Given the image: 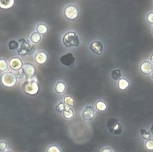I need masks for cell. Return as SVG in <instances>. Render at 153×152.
<instances>
[{
    "mask_svg": "<svg viewBox=\"0 0 153 152\" xmlns=\"http://www.w3.org/2000/svg\"><path fill=\"white\" fill-rule=\"evenodd\" d=\"M5 152H13V151H11V150H7V151H6Z\"/></svg>",
    "mask_w": 153,
    "mask_h": 152,
    "instance_id": "35",
    "label": "cell"
},
{
    "mask_svg": "<svg viewBox=\"0 0 153 152\" xmlns=\"http://www.w3.org/2000/svg\"><path fill=\"white\" fill-rule=\"evenodd\" d=\"M141 72L146 75H149L153 72V64L150 62H143L140 65Z\"/></svg>",
    "mask_w": 153,
    "mask_h": 152,
    "instance_id": "9",
    "label": "cell"
},
{
    "mask_svg": "<svg viewBox=\"0 0 153 152\" xmlns=\"http://www.w3.org/2000/svg\"><path fill=\"white\" fill-rule=\"evenodd\" d=\"M150 132H151V133L152 134V135H153V124L152 125L151 128H150Z\"/></svg>",
    "mask_w": 153,
    "mask_h": 152,
    "instance_id": "33",
    "label": "cell"
},
{
    "mask_svg": "<svg viewBox=\"0 0 153 152\" xmlns=\"http://www.w3.org/2000/svg\"><path fill=\"white\" fill-rule=\"evenodd\" d=\"M75 60V59L74 55L71 53H67V54L63 55L60 58L61 63L63 65H64L65 66H68V67L72 65L74 63Z\"/></svg>",
    "mask_w": 153,
    "mask_h": 152,
    "instance_id": "8",
    "label": "cell"
},
{
    "mask_svg": "<svg viewBox=\"0 0 153 152\" xmlns=\"http://www.w3.org/2000/svg\"><path fill=\"white\" fill-rule=\"evenodd\" d=\"M141 135L144 140H151V136L150 135V133L149 132H147L146 129H143V128H142L141 129Z\"/></svg>",
    "mask_w": 153,
    "mask_h": 152,
    "instance_id": "21",
    "label": "cell"
},
{
    "mask_svg": "<svg viewBox=\"0 0 153 152\" xmlns=\"http://www.w3.org/2000/svg\"><path fill=\"white\" fill-rule=\"evenodd\" d=\"M82 117L85 120H91L94 118V110L91 106H87L82 111Z\"/></svg>",
    "mask_w": 153,
    "mask_h": 152,
    "instance_id": "11",
    "label": "cell"
},
{
    "mask_svg": "<svg viewBox=\"0 0 153 152\" xmlns=\"http://www.w3.org/2000/svg\"><path fill=\"white\" fill-rule=\"evenodd\" d=\"M6 149H7L6 143L4 141L0 142V152H5Z\"/></svg>",
    "mask_w": 153,
    "mask_h": 152,
    "instance_id": "28",
    "label": "cell"
},
{
    "mask_svg": "<svg viewBox=\"0 0 153 152\" xmlns=\"http://www.w3.org/2000/svg\"><path fill=\"white\" fill-rule=\"evenodd\" d=\"M152 33H153V28H152Z\"/></svg>",
    "mask_w": 153,
    "mask_h": 152,
    "instance_id": "37",
    "label": "cell"
},
{
    "mask_svg": "<svg viewBox=\"0 0 153 152\" xmlns=\"http://www.w3.org/2000/svg\"><path fill=\"white\" fill-rule=\"evenodd\" d=\"M48 152H60V150L58 146L54 145L49 147V148L48 149Z\"/></svg>",
    "mask_w": 153,
    "mask_h": 152,
    "instance_id": "29",
    "label": "cell"
},
{
    "mask_svg": "<svg viewBox=\"0 0 153 152\" xmlns=\"http://www.w3.org/2000/svg\"><path fill=\"white\" fill-rule=\"evenodd\" d=\"M22 91L30 95H34L39 92V87L38 83L33 79L27 80L22 86Z\"/></svg>",
    "mask_w": 153,
    "mask_h": 152,
    "instance_id": "2",
    "label": "cell"
},
{
    "mask_svg": "<svg viewBox=\"0 0 153 152\" xmlns=\"http://www.w3.org/2000/svg\"><path fill=\"white\" fill-rule=\"evenodd\" d=\"M146 148L149 150H153V140H147L145 144Z\"/></svg>",
    "mask_w": 153,
    "mask_h": 152,
    "instance_id": "27",
    "label": "cell"
},
{
    "mask_svg": "<svg viewBox=\"0 0 153 152\" xmlns=\"http://www.w3.org/2000/svg\"><path fill=\"white\" fill-rule=\"evenodd\" d=\"M65 89H66V86L65 83H64L63 82H58L56 85L55 91L58 94H62L65 92Z\"/></svg>",
    "mask_w": 153,
    "mask_h": 152,
    "instance_id": "15",
    "label": "cell"
},
{
    "mask_svg": "<svg viewBox=\"0 0 153 152\" xmlns=\"http://www.w3.org/2000/svg\"><path fill=\"white\" fill-rule=\"evenodd\" d=\"M64 116L66 119H70L73 117L74 110L70 107H67V109L64 111Z\"/></svg>",
    "mask_w": 153,
    "mask_h": 152,
    "instance_id": "16",
    "label": "cell"
},
{
    "mask_svg": "<svg viewBox=\"0 0 153 152\" xmlns=\"http://www.w3.org/2000/svg\"><path fill=\"white\" fill-rule=\"evenodd\" d=\"M101 152H113V151L111 150L110 148H105L101 151Z\"/></svg>",
    "mask_w": 153,
    "mask_h": 152,
    "instance_id": "32",
    "label": "cell"
},
{
    "mask_svg": "<svg viewBox=\"0 0 153 152\" xmlns=\"http://www.w3.org/2000/svg\"><path fill=\"white\" fill-rule=\"evenodd\" d=\"M90 50H91L94 54L100 55H101L103 51V45L100 41H93L90 46Z\"/></svg>",
    "mask_w": 153,
    "mask_h": 152,
    "instance_id": "10",
    "label": "cell"
},
{
    "mask_svg": "<svg viewBox=\"0 0 153 152\" xmlns=\"http://www.w3.org/2000/svg\"><path fill=\"white\" fill-rule=\"evenodd\" d=\"M151 77H152V79H153V72L152 73V76H151Z\"/></svg>",
    "mask_w": 153,
    "mask_h": 152,
    "instance_id": "36",
    "label": "cell"
},
{
    "mask_svg": "<svg viewBox=\"0 0 153 152\" xmlns=\"http://www.w3.org/2000/svg\"><path fill=\"white\" fill-rule=\"evenodd\" d=\"M96 108L99 111H103L106 110L107 106L105 102L103 101H98L96 104Z\"/></svg>",
    "mask_w": 153,
    "mask_h": 152,
    "instance_id": "23",
    "label": "cell"
},
{
    "mask_svg": "<svg viewBox=\"0 0 153 152\" xmlns=\"http://www.w3.org/2000/svg\"><path fill=\"white\" fill-rule=\"evenodd\" d=\"M19 41L20 43V46L17 51L18 54L19 55L32 54L34 51V48L32 46L30 45V43L27 42L24 39H20L19 40Z\"/></svg>",
    "mask_w": 153,
    "mask_h": 152,
    "instance_id": "4",
    "label": "cell"
},
{
    "mask_svg": "<svg viewBox=\"0 0 153 152\" xmlns=\"http://www.w3.org/2000/svg\"><path fill=\"white\" fill-rule=\"evenodd\" d=\"M8 48L10 50H17L19 48V43L15 41V40H12L8 43Z\"/></svg>",
    "mask_w": 153,
    "mask_h": 152,
    "instance_id": "20",
    "label": "cell"
},
{
    "mask_svg": "<svg viewBox=\"0 0 153 152\" xmlns=\"http://www.w3.org/2000/svg\"><path fill=\"white\" fill-rule=\"evenodd\" d=\"M63 43L66 48L78 47L80 44V40L75 32L70 31L64 35Z\"/></svg>",
    "mask_w": 153,
    "mask_h": 152,
    "instance_id": "1",
    "label": "cell"
},
{
    "mask_svg": "<svg viewBox=\"0 0 153 152\" xmlns=\"http://www.w3.org/2000/svg\"><path fill=\"white\" fill-rule=\"evenodd\" d=\"M121 77V72L120 70H115L111 73V77L115 80H119Z\"/></svg>",
    "mask_w": 153,
    "mask_h": 152,
    "instance_id": "22",
    "label": "cell"
},
{
    "mask_svg": "<svg viewBox=\"0 0 153 152\" xmlns=\"http://www.w3.org/2000/svg\"><path fill=\"white\" fill-rule=\"evenodd\" d=\"M48 60V55L46 53L43 51H39L35 56V62L38 64L42 65L46 63Z\"/></svg>",
    "mask_w": 153,
    "mask_h": 152,
    "instance_id": "12",
    "label": "cell"
},
{
    "mask_svg": "<svg viewBox=\"0 0 153 152\" xmlns=\"http://www.w3.org/2000/svg\"><path fill=\"white\" fill-rule=\"evenodd\" d=\"M64 104L69 106H73L74 104V101L73 100V98L71 96H67L65 98V99H64Z\"/></svg>",
    "mask_w": 153,
    "mask_h": 152,
    "instance_id": "26",
    "label": "cell"
},
{
    "mask_svg": "<svg viewBox=\"0 0 153 152\" xmlns=\"http://www.w3.org/2000/svg\"><path fill=\"white\" fill-rule=\"evenodd\" d=\"M17 77L18 78H19V79H22V78L25 77V75H24V74L23 71H22V69L19 71V72H17Z\"/></svg>",
    "mask_w": 153,
    "mask_h": 152,
    "instance_id": "31",
    "label": "cell"
},
{
    "mask_svg": "<svg viewBox=\"0 0 153 152\" xmlns=\"http://www.w3.org/2000/svg\"><path fill=\"white\" fill-rule=\"evenodd\" d=\"M128 82L124 79H120L118 82V87L121 90H124V89H127L128 87Z\"/></svg>",
    "mask_w": 153,
    "mask_h": 152,
    "instance_id": "18",
    "label": "cell"
},
{
    "mask_svg": "<svg viewBox=\"0 0 153 152\" xmlns=\"http://www.w3.org/2000/svg\"><path fill=\"white\" fill-rule=\"evenodd\" d=\"M64 14L66 19L74 20L79 16V10L75 5H69L65 8Z\"/></svg>",
    "mask_w": 153,
    "mask_h": 152,
    "instance_id": "6",
    "label": "cell"
},
{
    "mask_svg": "<svg viewBox=\"0 0 153 152\" xmlns=\"http://www.w3.org/2000/svg\"><path fill=\"white\" fill-rule=\"evenodd\" d=\"M150 60H151V62H152V63H153V54L151 55V59H150Z\"/></svg>",
    "mask_w": 153,
    "mask_h": 152,
    "instance_id": "34",
    "label": "cell"
},
{
    "mask_svg": "<svg viewBox=\"0 0 153 152\" xmlns=\"http://www.w3.org/2000/svg\"><path fill=\"white\" fill-rule=\"evenodd\" d=\"M36 30L39 34H44L48 32V29L46 27V25H45L44 24H40L37 26Z\"/></svg>",
    "mask_w": 153,
    "mask_h": 152,
    "instance_id": "17",
    "label": "cell"
},
{
    "mask_svg": "<svg viewBox=\"0 0 153 152\" xmlns=\"http://www.w3.org/2000/svg\"><path fill=\"white\" fill-rule=\"evenodd\" d=\"M10 67L11 69L15 70H20L22 67H23V63L22 61L19 59V58H13L10 61Z\"/></svg>",
    "mask_w": 153,
    "mask_h": 152,
    "instance_id": "13",
    "label": "cell"
},
{
    "mask_svg": "<svg viewBox=\"0 0 153 152\" xmlns=\"http://www.w3.org/2000/svg\"><path fill=\"white\" fill-rule=\"evenodd\" d=\"M13 0H5V1H3V0H0V8H3V9H6L9 8L13 6Z\"/></svg>",
    "mask_w": 153,
    "mask_h": 152,
    "instance_id": "14",
    "label": "cell"
},
{
    "mask_svg": "<svg viewBox=\"0 0 153 152\" xmlns=\"http://www.w3.org/2000/svg\"><path fill=\"white\" fill-rule=\"evenodd\" d=\"M1 83L5 87H13L14 86L17 81V75L10 72L4 73L1 77Z\"/></svg>",
    "mask_w": 153,
    "mask_h": 152,
    "instance_id": "3",
    "label": "cell"
},
{
    "mask_svg": "<svg viewBox=\"0 0 153 152\" xmlns=\"http://www.w3.org/2000/svg\"><path fill=\"white\" fill-rule=\"evenodd\" d=\"M8 66L6 61L4 59H0V71H5L8 69Z\"/></svg>",
    "mask_w": 153,
    "mask_h": 152,
    "instance_id": "24",
    "label": "cell"
},
{
    "mask_svg": "<svg viewBox=\"0 0 153 152\" xmlns=\"http://www.w3.org/2000/svg\"><path fill=\"white\" fill-rule=\"evenodd\" d=\"M67 106L66 104L64 103H60V104H58L56 107V110L58 112H64V111L67 109Z\"/></svg>",
    "mask_w": 153,
    "mask_h": 152,
    "instance_id": "25",
    "label": "cell"
},
{
    "mask_svg": "<svg viewBox=\"0 0 153 152\" xmlns=\"http://www.w3.org/2000/svg\"><path fill=\"white\" fill-rule=\"evenodd\" d=\"M22 70L24 72L25 77L27 80L32 79L35 71L34 67L30 64H25L22 67Z\"/></svg>",
    "mask_w": 153,
    "mask_h": 152,
    "instance_id": "7",
    "label": "cell"
},
{
    "mask_svg": "<svg viewBox=\"0 0 153 152\" xmlns=\"http://www.w3.org/2000/svg\"><path fill=\"white\" fill-rule=\"evenodd\" d=\"M40 35L38 33H34L30 36V41L34 43H38L40 41Z\"/></svg>",
    "mask_w": 153,
    "mask_h": 152,
    "instance_id": "19",
    "label": "cell"
},
{
    "mask_svg": "<svg viewBox=\"0 0 153 152\" xmlns=\"http://www.w3.org/2000/svg\"><path fill=\"white\" fill-rule=\"evenodd\" d=\"M107 127L109 131L114 134V135H118L122 131V128H121V124L118 121V120L116 119H110L107 123Z\"/></svg>",
    "mask_w": 153,
    "mask_h": 152,
    "instance_id": "5",
    "label": "cell"
},
{
    "mask_svg": "<svg viewBox=\"0 0 153 152\" xmlns=\"http://www.w3.org/2000/svg\"><path fill=\"white\" fill-rule=\"evenodd\" d=\"M147 20L149 23L153 24V12H150L148 13L147 16Z\"/></svg>",
    "mask_w": 153,
    "mask_h": 152,
    "instance_id": "30",
    "label": "cell"
}]
</instances>
